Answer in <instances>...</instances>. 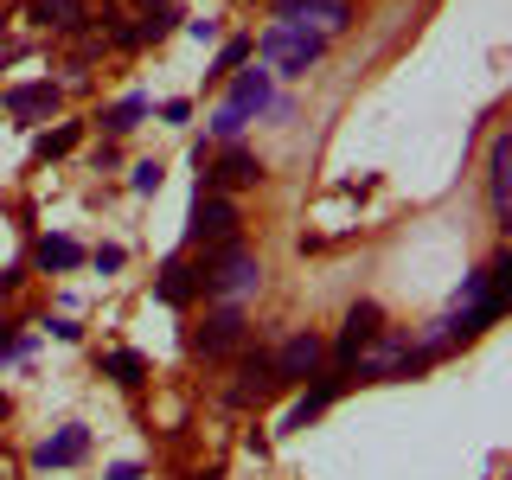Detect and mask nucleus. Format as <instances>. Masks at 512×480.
<instances>
[{
	"label": "nucleus",
	"mask_w": 512,
	"mask_h": 480,
	"mask_svg": "<svg viewBox=\"0 0 512 480\" xmlns=\"http://www.w3.org/2000/svg\"><path fill=\"white\" fill-rule=\"evenodd\" d=\"M320 52H327V32H314L301 20H282V26L263 32V58H269V71H282V77H301L308 64H320Z\"/></svg>",
	"instance_id": "1"
},
{
	"label": "nucleus",
	"mask_w": 512,
	"mask_h": 480,
	"mask_svg": "<svg viewBox=\"0 0 512 480\" xmlns=\"http://www.w3.org/2000/svg\"><path fill=\"white\" fill-rule=\"evenodd\" d=\"M263 109H276V84H269V71H244L231 84V103L212 116V135L218 141H237V135H244V122L263 116Z\"/></svg>",
	"instance_id": "2"
},
{
	"label": "nucleus",
	"mask_w": 512,
	"mask_h": 480,
	"mask_svg": "<svg viewBox=\"0 0 512 480\" xmlns=\"http://www.w3.org/2000/svg\"><path fill=\"white\" fill-rule=\"evenodd\" d=\"M256 282H263V269H256V256L244 244H218V256L205 263V276H199V288L218 295V301H244Z\"/></svg>",
	"instance_id": "3"
},
{
	"label": "nucleus",
	"mask_w": 512,
	"mask_h": 480,
	"mask_svg": "<svg viewBox=\"0 0 512 480\" xmlns=\"http://www.w3.org/2000/svg\"><path fill=\"white\" fill-rule=\"evenodd\" d=\"M231 231H237V205L224 199V192H205L199 186V205H192V237H212V244H231Z\"/></svg>",
	"instance_id": "4"
},
{
	"label": "nucleus",
	"mask_w": 512,
	"mask_h": 480,
	"mask_svg": "<svg viewBox=\"0 0 512 480\" xmlns=\"http://www.w3.org/2000/svg\"><path fill=\"white\" fill-rule=\"evenodd\" d=\"M269 391H276V365H269V352H244L237 384H231V404H263Z\"/></svg>",
	"instance_id": "5"
},
{
	"label": "nucleus",
	"mask_w": 512,
	"mask_h": 480,
	"mask_svg": "<svg viewBox=\"0 0 512 480\" xmlns=\"http://www.w3.org/2000/svg\"><path fill=\"white\" fill-rule=\"evenodd\" d=\"M378 327H384L378 301H359V308L346 314V333H340V365H359V352L378 340Z\"/></svg>",
	"instance_id": "6"
},
{
	"label": "nucleus",
	"mask_w": 512,
	"mask_h": 480,
	"mask_svg": "<svg viewBox=\"0 0 512 480\" xmlns=\"http://www.w3.org/2000/svg\"><path fill=\"white\" fill-rule=\"evenodd\" d=\"M84 455H90V429L84 423L58 429V436H45L39 448H32V461H39V468H71V461H84Z\"/></svg>",
	"instance_id": "7"
},
{
	"label": "nucleus",
	"mask_w": 512,
	"mask_h": 480,
	"mask_svg": "<svg viewBox=\"0 0 512 480\" xmlns=\"http://www.w3.org/2000/svg\"><path fill=\"white\" fill-rule=\"evenodd\" d=\"M237 340H244V314L237 308H224V314H212L199 333H192V352H205V359H218V352H231Z\"/></svg>",
	"instance_id": "8"
},
{
	"label": "nucleus",
	"mask_w": 512,
	"mask_h": 480,
	"mask_svg": "<svg viewBox=\"0 0 512 480\" xmlns=\"http://www.w3.org/2000/svg\"><path fill=\"white\" fill-rule=\"evenodd\" d=\"M487 186H493V218H506V212H512V135H493Z\"/></svg>",
	"instance_id": "9"
},
{
	"label": "nucleus",
	"mask_w": 512,
	"mask_h": 480,
	"mask_svg": "<svg viewBox=\"0 0 512 480\" xmlns=\"http://www.w3.org/2000/svg\"><path fill=\"white\" fill-rule=\"evenodd\" d=\"M269 365H276V384H288V378H314V365H320V340H314V333H295V340H288Z\"/></svg>",
	"instance_id": "10"
},
{
	"label": "nucleus",
	"mask_w": 512,
	"mask_h": 480,
	"mask_svg": "<svg viewBox=\"0 0 512 480\" xmlns=\"http://www.w3.org/2000/svg\"><path fill=\"white\" fill-rule=\"evenodd\" d=\"M276 13H282V20H301V26L320 20L327 32L346 26V0H276Z\"/></svg>",
	"instance_id": "11"
},
{
	"label": "nucleus",
	"mask_w": 512,
	"mask_h": 480,
	"mask_svg": "<svg viewBox=\"0 0 512 480\" xmlns=\"http://www.w3.org/2000/svg\"><path fill=\"white\" fill-rule=\"evenodd\" d=\"M256 180H263V167H256V154L231 148V154H224L212 173H205V192H218V186H256Z\"/></svg>",
	"instance_id": "12"
},
{
	"label": "nucleus",
	"mask_w": 512,
	"mask_h": 480,
	"mask_svg": "<svg viewBox=\"0 0 512 480\" xmlns=\"http://www.w3.org/2000/svg\"><path fill=\"white\" fill-rule=\"evenodd\" d=\"M52 109H58V84H20V90H7V116H20V122L52 116Z\"/></svg>",
	"instance_id": "13"
},
{
	"label": "nucleus",
	"mask_w": 512,
	"mask_h": 480,
	"mask_svg": "<svg viewBox=\"0 0 512 480\" xmlns=\"http://www.w3.org/2000/svg\"><path fill=\"white\" fill-rule=\"evenodd\" d=\"M26 13L39 26H52V32H77V26H84V0H32Z\"/></svg>",
	"instance_id": "14"
},
{
	"label": "nucleus",
	"mask_w": 512,
	"mask_h": 480,
	"mask_svg": "<svg viewBox=\"0 0 512 480\" xmlns=\"http://www.w3.org/2000/svg\"><path fill=\"white\" fill-rule=\"evenodd\" d=\"M192 288H199V269H192V263H167L160 282H154V295L167 301V308H180V301H192Z\"/></svg>",
	"instance_id": "15"
},
{
	"label": "nucleus",
	"mask_w": 512,
	"mask_h": 480,
	"mask_svg": "<svg viewBox=\"0 0 512 480\" xmlns=\"http://www.w3.org/2000/svg\"><path fill=\"white\" fill-rule=\"evenodd\" d=\"M333 391H340V378H320V384H314V391H308V397H301V404H295V410H288V416H282V429H301V423H308V416H320V410H327V404H333Z\"/></svg>",
	"instance_id": "16"
},
{
	"label": "nucleus",
	"mask_w": 512,
	"mask_h": 480,
	"mask_svg": "<svg viewBox=\"0 0 512 480\" xmlns=\"http://www.w3.org/2000/svg\"><path fill=\"white\" fill-rule=\"evenodd\" d=\"M141 116H148V96H122V103L103 116V128H109V135H128V128H135Z\"/></svg>",
	"instance_id": "17"
},
{
	"label": "nucleus",
	"mask_w": 512,
	"mask_h": 480,
	"mask_svg": "<svg viewBox=\"0 0 512 480\" xmlns=\"http://www.w3.org/2000/svg\"><path fill=\"white\" fill-rule=\"evenodd\" d=\"M103 372L116 378V384H141V378H148V359H141V352H109Z\"/></svg>",
	"instance_id": "18"
},
{
	"label": "nucleus",
	"mask_w": 512,
	"mask_h": 480,
	"mask_svg": "<svg viewBox=\"0 0 512 480\" xmlns=\"http://www.w3.org/2000/svg\"><path fill=\"white\" fill-rule=\"evenodd\" d=\"M39 263L45 269H77V263H84V250H77L71 237H45V244H39Z\"/></svg>",
	"instance_id": "19"
},
{
	"label": "nucleus",
	"mask_w": 512,
	"mask_h": 480,
	"mask_svg": "<svg viewBox=\"0 0 512 480\" xmlns=\"http://www.w3.org/2000/svg\"><path fill=\"white\" fill-rule=\"evenodd\" d=\"M77 148V122H64V128H45L39 135V160H52V154H71Z\"/></svg>",
	"instance_id": "20"
},
{
	"label": "nucleus",
	"mask_w": 512,
	"mask_h": 480,
	"mask_svg": "<svg viewBox=\"0 0 512 480\" xmlns=\"http://www.w3.org/2000/svg\"><path fill=\"white\" fill-rule=\"evenodd\" d=\"M250 52H256L250 39H231V45L218 52V71H237V64H250Z\"/></svg>",
	"instance_id": "21"
},
{
	"label": "nucleus",
	"mask_w": 512,
	"mask_h": 480,
	"mask_svg": "<svg viewBox=\"0 0 512 480\" xmlns=\"http://www.w3.org/2000/svg\"><path fill=\"white\" fill-rule=\"evenodd\" d=\"M160 186V167H154V160H141V167H135V192H154Z\"/></svg>",
	"instance_id": "22"
},
{
	"label": "nucleus",
	"mask_w": 512,
	"mask_h": 480,
	"mask_svg": "<svg viewBox=\"0 0 512 480\" xmlns=\"http://www.w3.org/2000/svg\"><path fill=\"white\" fill-rule=\"evenodd\" d=\"M13 282H20V269H0V295H7V288H13Z\"/></svg>",
	"instance_id": "23"
},
{
	"label": "nucleus",
	"mask_w": 512,
	"mask_h": 480,
	"mask_svg": "<svg viewBox=\"0 0 512 480\" xmlns=\"http://www.w3.org/2000/svg\"><path fill=\"white\" fill-rule=\"evenodd\" d=\"M0 410H7V397H0Z\"/></svg>",
	"instance_id": "24"
}]
</instances>
